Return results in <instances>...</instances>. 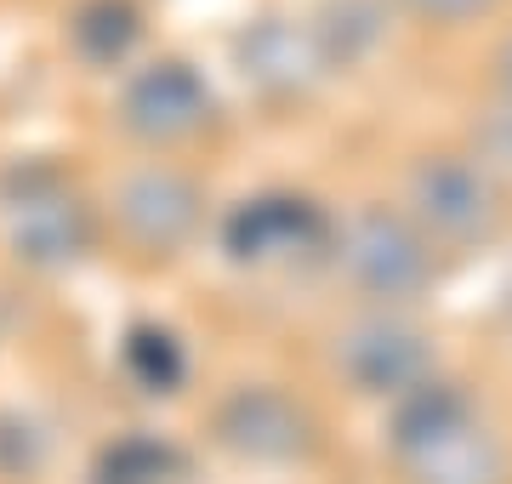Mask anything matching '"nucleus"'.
Wrapping results in <instances>:
<instances>
[{"label":"nucleus","mask_w":512,"mask_h":484,"mask_svg":"<svg viewBox=\"0 0 512 484\" xmlns=\"http://www.w3.org/2000/svg\"><path fill=\"white\" fill-rule=\"evenodd\" d=\"M387 450L404 484H512L507 445L478 416L473 393L444 376L393 399Z\"/></svg>","instance_id":"1"},{"label":"nucleus","mask_w":512,"mask_h":484,"mask_svg":"<svg viewBox=\"0 0 512 484\" xmlns=\"http://www.w3.org/2000/svg\"><path fill=\"white\" fill-rule=\"evenodd\" d=\"M0 223L29 268H69L97 240V217L80 183L52 160H18L0 171Z\"/></svg>","instance_id":"2"},{"label":"nucleus","mask_w":512,"mask_h":484,"mask_svg":"<svg viewBox=\"0 0 512 484\" xmlns=\"http://www.w3.org/2000/svg\"><path fill=\"white\" fill-rule=\"evenodd\" d=\"M410 223L433 251H484L507 228V194L478 154H427L410 166Z\"/></svg>","instance_id":"3"},{"label":"nucleus","mask_w":512,"mask_h":484,"mask_svg":"<svg viewBox=\"0 0 512 484\" xmlns=\"http://www.w3.org/2000/svg\"><path fill=\"white\" fill-rule=\"evenodd\" d=\"M336 268L342 280L359 291V297L382 302V308H404L416 302L433 274H439V251L433 240L410 223V211H393V205H365L353 211L348 223L336 228Z\"/></svg>","instance_id":"4"},{"label":"nucleus","mask_w":512,"mask_h":484,"mask_svg":"<svg viewBox=\"0 0 512 484\" xmlns=\"http://www.w3.org/2000/svg\"><path fill=\"white\" fill-rule=\"evenodd\" d=\"M234 69L262 97H308L319 80H330L342 69V57L330 46L319 12L313 18H279V12H268V18L245 23L234 35Z\"/></svg>","instance_id":"5"},{"label":"nucleus","mask_w":512,"mask_h":484,"mask_svg":"<svg viewBox=\"0 0 512 484\" xmlns=\"http://www.w3.org/2000/svg\"><path fill=\"white\" fill-rule=\"evenodd\" d=\"M222 251L239 268H274V262H313L336 251V223L308 194H256L222 217Z\"/></svg>","instance_id":"6"},{"label":"nucleus","mask_w":512,"mask_h":484,"mask_svg":"<svg viewBox=\"0 0 512 484\" xmlns=\"http://www.w3.org/2000/svg\"><path fill=\"white\" fill-rule=\"evenodd\" d=\"M217 428V445L234 450L239 462H308L313 445H319V422L313 410L296 399V393L274 388V382H245L217 405L211 416Z\"/></svg>","instance_id":"7"},{"label":"nucleus","mask_w":512,"mask_h":484,"mask_svg":"<svg viewBox=\"0 0 512 484\" xmlns=\"http://www.w3.org/2000/svg\"><path fill=\"white\" fill-rule=\"evenodd\" d=\"M211 120H217V97L183 57H160V63L137 69L120 92V126L148 149H177L188 137H200Z\"/></svg>","instance_id":"8"},{"label":"nucleus","mask_w":512,"mask_h":484,"mask_svg":"<svg viewBox=\"0 0 512 484\" xmlns=\"http://www.w3.org/2000/svg\"><path fill=\"white\" fill-rule=\"evenodd\" d=\"M114 217H120V228H126V240L137 251H148V257H177L205 223V194L183 171L143 166L120 183Z\"/></svg>","instance_id":"9"},{"label":"nucleus","mask_w":512,"mask_h":484,"mask_svg":"<svg viewBox=\"0 0 512 484\" xmlns=\"http://www.w3.org/2000/svg\"><path fill=\"white\" fill-rule=\"evenodd\" d=\"M336 371L348 376L359 393H382V399H404L433 376V348L427 336L399 314H370L359 325L336 336Z\"/></svg>","instance_id":"10"},{"label":"nucleus","mask_w":512,"mask_h":484,"mask_svg":"<svg viewBox=\"0 0 512 484\" xmlns=\"http://www.w3.org/2000/svg\"><path fill=\"white\" fill-rule=\"evenodd\" d=\"M137 40H143V12H137V0H80L69 12V46L86 57L92 69L126 63Z\"/></svg>","instance_id":"11"},{"label":"nucleus","mask_w":512,"mask_h":484,"mask_svg":"<svg viewBox=\"0 0 512 484\" xmlns=\"http://www.w3.org/2000/svg\"><path fill=\"white\" fill-rule=\"evenodd\" d=\"M183 479V450L160 433H126L97 450L92 484H177Z\"/></svg>","instance_id":"12"},{"label":"nucleus","mask_w":512,"mask_h":484,"mask_svg":"<svg viewBox=\"0 0 512 484\" xmlns=\"http://www.w3.org/2000/svg\"><path fill=\"white\" fill-rule=\"evenodd\" d=\"M120 371H126L143 393H177L183 376H188V354H183V342H177L171 325L143 319V325H131L126 342H120Z\"/></svg>","instance_id":"13"},{"label":"nucleus","mask_w":512,"mask_h":484,"mask_svg":"<svg viewBox=\"0 0 512 484\" xmlns=\"http://www.w3.org/2000/svg\"><path fill=\"white\" fill-rule=\"evenodd\" d=\"M399 6L410 12V18H421V23H444V29H450V23L490 18L501 0H399Z\"/></svg>","instance_id":"14"},{"label":"nucleus","mask_w":512,"mask_h":484,"mask_svg":"<svg viewBox=\"0 0 512 484\" xmlns=\"http://www.w3.org/2000/svg\"><path fill=\"white\" fill-rule=\"evenodd\" d=\"M478 160L490 171H512V103H501V114L478 131Z\"/></svg>","instance_id":"15"},{"label":"nucleus","mask_w":512,"mask_h":484,"mask_svg":"<svg viewBox=\"0 0 512 484\" xmlns=\"http://www.w3.org/2000/svg\"><path fill=\"white\" fill-rule=\"evenodd\" d=\"M495 86H501V103H512V35L495 52Z\"/></svg>","instance_id":"16"},{"label":"nucleus","mask_w":512,"mask_h":484,"mask_svg":"<svg viewBox=\"0 0 512 484\" xmlns=\"http://www.w3.org/2000/svg\"><path fill=\"white\" fill-rule=\"evenodd\" d=\"M507 314H512V285H507Z\"/></svg>","instance_id":"17"}]
</instances>
